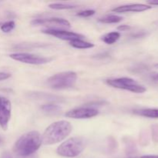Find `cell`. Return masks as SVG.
Returning a JSON list of instances; mask_svg holds the SVG:
<instances>
[{
	"instance_id": "cell-1",
	"label": "cell",
	"mask_w": 158,
	"mask_h": 158,
	"mask_svg": "<svg viewBox=\"0 0 158 158\" xmlns=\"http://www.w3.org/2000/svg\"><path fill=\"white\" fill-rule=\"evenodd\" d=\"M41 145V134L38 131H29L22 135L15 141L13 152L19 157H29L36 152Z\"/></svg>"
},
{
	"instance_id": "cell-2",
	"label": "cell",
	"mask_w": 158,
	"mask_h": 158,
	"mask_svg": "<svg viewBox=\"0 0 158 158\" xmlns=\"http://www.w3.org/2000/svg\"><path fill=\"white\" fill-rule=\"evenodd\" d=\"M73 127L69 121L59 120L51 123L43 134L42 143L53 145L64 140L71 134Z\"/></svg>"
},
{
	"instance_id": "cell-3",
	"label": "cell",
	"mask_w": 158,
	"mask_h": 158,
	"mask_svg": "<svg viewBox=\"0 0 158 158\" xmlns=\"http://www.w3.org/2000/svg\"><path fill=\"white\" fill-rule=\"evenodd\" d=\"M78 77L73 71L56 73L47 79L46 84L53 89H66L75 86Z\"/></svg>"
},
{
	"instance_id": "cell-4",
	"label": "cell",
	"mask_w": 158,
	"mask_h": 158,
	"mask_svg": "<svg viewBox=\"0 0 158 158\" xmlns=\"http://www.w3.org/2000/svg\"><path fill=\"white\" fill-rule=\"evenodd\" d=\"M86 143L83 137H73L67 139L57 148L56 153L65 157H75L85 149Z\"/></svg>"
},
{
	"instance_id": "cell-5",
	"label": "cell",
	"mask_w": 158,
	"mask_h": 158,
	"mask_svg": "<svg viewBox=\"0 0 158 158\" xmlns=\"http://www.w3.org/2000/svg\"><path fill=\"white\" fill-rule=\"evenodd\" d=\"M106 83L111 87L130 91L135 94H143L147 91L146 87L137 83L134 79L130 77H120V78L108 79Z\"/></svg>"
},
{
	"instance_id": "cell-6",
	"label": "cell",
	"mask_w": 158,
	"mask_h": 158,
	"mask_svg": "<svg viewBox=\"0 0 158 158\" xmlns=\"http://www.w3.org/2000/svg\"><path fill=\"white\" fill-rule=\"evenodd\" d=\"M11 59L21 63L31 65H43L52 61V58L49 57L39 56L34 54L26 53V52H16L9 55Z\"/></svg>"
},
{
	"instance_id": "cell-7",
	"label": "cell",
	"mask_w": 158,
	"mask_h": 158,
	"mask_svg": "<svg viewBox=\"0 0 158 158\" xmlns=\"http://www.w3.org/2000/svg\"><path fill=\"white\" fill-rule=\"evenodd\" d=\"M99 114V111L91 106H83L70 110L65 114L68 118L72 119H89Z\"/></svg>"
},
{
	"instance_id": "cell-8",
	"label": "cell",
	"mask_w": 158,
	"mask_h": 158,
	"mask_svg": "<svg viewBox=\"0 0 158 158\" xmlns=\"http://www.w3.org/2000/svg\"><path fill=\"white\" fill-rule=\"evenodd\" d=\"M12 114V104L9 99L0 97V127L6 131Z\"/></svg>"
},
{
	"instance_id": "cell-9",
	"label": "cell",
	"mask_w": 158,
	"mask_h": 158,
	"mask_svg": "<svg viewBox=\"0 0 158 158\" xmlns=\"http://www.w3.org/2000/svg\"><path fill=\"white\" fill-rule=\"evenodd\" d=\"M43 32L48 34V35H53V36L56 37L60 40H69V42L74 40H77V39H83L84 37L83 35L77 33V32H69V31L58 29H48L46 30H43Z\"/></svg>"
},
{
	"instance_id": "cell-10",
	"label": "cell",
	"mask_w": 158,
	"mask_h": 158,
	"mask_svg": "<svg viewBox=\"0 0 158 158\" xmlns=\"http://www.w3.org/2000/svg\"><path fill=\"white\" fill-rule=\"evenodd\" d=\"M31 24L33 26H46L52 27H70V23L68 20L61 18L49 19H37L32 21Z\"/></svg>"
},
{
	"instance_id": "cell-11",
	"label": "cell",
	"mask_w": 158,
	"mask_h": 158,
	"mask_svg": "<svg viewBox=\"0 0 158 158\" xmlns=\"http://www.w3.org/2000/svg\"><path fill=\"white\" fill-rule=\"evenodd\" d=\"M151 8H152V6H149V5L136 3V4H129L118 6V7L113 9L112 11L114 12H118V13H123V12H140L149 10Z\"/></svg>"
},
{
	"instance_id": "cell-12",
	"label": "cell",
	"mask_w": 158,
	"mask_h": 158,
	"mask_svg": "<svg viewBox=\"0 0 158 158\" xmlns=\"http://www.w3.org/2000/svg\"><path fill=\"white\" fill-rule=\"evenodd\" d=\"M134 114L141 117H148V118L158 119V109L157 108H145V109L136 110Z\"/></svg>"
},
{
	"instance_id": "cell-13",
	"label": "cell",
	"mask_w": 158,
	"mask_h": 158,
	"mask_svg": "<svg viewBox=\"0 0 158 158\" xmlns=\"http://www.w3.org/2000/svg\"><path fill=\"white\" fill-rule=\"evenodd\" d=\"M120 38V33L119 32H111L105 34L101 37L102 41L104 42L106 44L112 45L115 43Z\"/></svg>"
},
{
	"instance_id": "cell-14",
	"label": "cell",
	"mask_w": 158,
	"mask_h": 158,
	"mask_svg": "<svg viewBox=\"0 0 158 158\" xmlns=\"http://www.w3.org/2000/svg\"><path fill=\"white\" fill-rule=\"evenodd\" d=\"M69 45L73 48H77V49H89V48L94 47V43L86 42L82 39L72 40V41L69 42Z\"/></svg>"
},
{
	"instance_id": "cell-15",
	"label": "cell",
	"mask_w": 158,
	"mask_h": 158,
	"mask_svg": "<svg viewBox=\"0 0 158 158\" xmlns=\"http://www.w3.org/2000/svg\"><path fill=\"white\" fill-rule=\"evenodd\" d=\"M41 109L43 112L48 114H56L60 113L61 110V107L58 105L52 104V103H48L41 106Z\"/></svg>"
},
{
	"instance_id": "cell-16",
	"label": "cell",
	"mask_w": 158,
	"mask_h": 158,
	"mask_svg": "<svg viewBox=\"0 0 158 158\" xmlns=\"http://www.w3.org/2000/svg\"><path fill=\"white\" fill-rule=\"evenodd\" d=\"M123 20V18L121 16L116 15H108L106 16H103L102 18L99 19V22L102 23H107V24H110V23H118Z\"/></svg>"
},
{
	"instance_id": "cell-17",
	"label": "cell",
	"mask_w": 158,
	"mask_h": 158,
	"mask_svg": "<svg viewBox=\"0 0 158 158\" xmlns=\"http://www.w3.org/2000/svg\"><path fill=\"white\" fill-rule=\"evenodd\" d=\"M77 7L72 4H66V3H51L49 5V8L56 10H62V9H72Z\"/></svg>"
},
{
	"instance_id": "cell-18",
	"label": "cell",
	"mask_w": 158,
	"mask_h": 158,
	"mask_svg": "<svg viewBox=\"0 0 158 158\" xmlns=\"http://www.w3.org/2000/svg\"><path fill=\"white\" fill-rule=\"evenodd\" d=\"M15 26V23L14 21H8L6 23H3L1 26L0 29L5 33H8V32H10L11 31L13 30V29Z\"/></svg>"
},
{
	"instance_id": "cell-19",
	"label": "cell",
	"mask_w": 158,
	"mask_h": 158,
	"mask_svg": "<svg viewBox=\"0 0 158 158\" xmlns=\"http://www.w3.org/2000/svg\"><path fill=\"white\" fill-rule=\"evenodd\" d=\"M94 14H95V11L92 10V9H87V10L80 11V12H79L77 15L80 17H89L94 15Z\"/></svg>"
},
{
	"instance_id": "cell-20",
	"label": "cell",
	"mask_w": 158,
	"mask_h": 158,
	"mask_svg": "<svg viewBox=\"0 0 158 158\" xmlns=\"http://www.w3.org/2000/svg\"><path fill=\"white\" fill-rule=\"evenodd\" d=\"M12 77L11 73H5V72H0V81H3V80H6L9 79Z\"/></svg>"
},
{
	"instance_id": "cell-21",
	"label": "cell",
	"mask_w": 158,
	"mask_h": 158,
	"mask_svg": "<svg viewBox=\"0 0 158 158\" xmlns=\"http://www.w3.org/2000/svg\"><path fill=\"white\" fill-rule=\"evenodd\" d=\"M131 27H130L129 26H127V25H121V26H118L117 29L120 31H126V30H128Z\"/></svg>"
},
{
	"instance_id": "cell-22",
	"label": "cell",
	"mask_w": 158,
	"mask_h": 158,
	"mask_svg": "<svg viewBox=\"0 0 158 158\" xmlns=\"http://www.w3.org/2000/svg\"><path fill=\"white\" fill-rule=\"evenodd\" d=\"M151 80H153L154 81L158 82V73H152L151 75Z\"/></svg>"
},
{
	"instance_id": "cell-23",
	"label": "cell",
	"mask_w": 158,
	"mask_h": 158,
	"mask_svg": "<svg viewBox=\"0 0 158 158\" xmlns=\"http://www.w3.org/2000/svg\"><path fill=\"white\" fill-rule=\"evenodd\" d=\"M148 3L151 6H158V0H153V1H148Z\"/></svg>"
},
{
	"instance_id": "cell-24",
	"label": "cell",
	"mask_w": 158,
	"mask_h": 158,
	"mask_svg": "<svg viewBox=\"0 0 158 158\" xmlns=\"http://www.w3.org/2000/svg\"><path fill=\"white\" fill-rule=\"evenodd\" d=\"M1 158H14V157H12V156H10V154H8V153H4V154L2 155Z\"/></svg>"
},
{
	"instance_id": "cell-25",
	"label": "cell",
	"mask_w": 158,
	"mask_h": 158,
	"mask_svg": "<svg viewBox=\"0 0 158 158\" xmlns=\"http://www.w3.org/2000/svg\"><path fill=\"white\" fill-rule=\"evenodd\" d=\"M140 158H158V155H146L142 156Z\"/></svg>"
},
{
	"instance_id": "cell-26",
	"label": "cell",
	"mask_w": 158,
	"mask_h": 158,
	"mask_svg": "<svg viewBox=\"0 0 158 158\" xmlns=\"http://www.w3.org/2000/svg\"><path fill=\"white\" fill-rule=\"evenodd\" d=\"M154 67H155V68H157V69H158V63H157V64H155V65H154Z\"/></svg>"
},
{
	"instance_id": "cell-27",
	"label": "cell",
	"mask_w": 158,
	"mask_h": 158,
	"mask_svg": "<svg viewBox=\"0 0 158 158\" xmlns=\"http://www.w3.org/2000/svg\"><path fill=\"white\" fill-rule=\"evenodd\" d=\"M0 141H1V139H0Z\"/></svg>"
}]
</instances>
